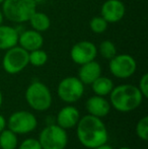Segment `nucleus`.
Wrapping results in <instances>:
<instances>
[{"mask_svg":"<svg viewBox=\"0 0 148 149\" xmlns=\"http://www.w3.org/2000/svg\"><path fill=\"white\" fill-rule=\"evenodd\" d=\"M18 145L17 135L11 130L0 132V148L1 149H16Z\"/></svg>","mask_w":148,"mask_h":149,"instance_id":"nucleus-19","label":"nucleus"},{"mask_svg":"<svg viewBox=\"0 0 148 149\" xmlns=\"http://www.w3.org/2000/svg\"><path fill=\"white\" fill-rule=\"evenodd\" d=\"M2 102H3V95H2V92H1V90H0V108H1V106H2Z\"/></svg>","mask_w":148,"mask_h":149,"instance_id":"nucleus-29","label":"nucleus"},{"mask_svg":"<svg viewBox=\"0 0 148 149\" xmlns=\"http://www.w3.org/2000/svg\"><path fill=\"white\" fill-rule=\"evenodd\" d=\"M26 100L33 110L45 112L52 104V94L46 84L41 81H34L26 90Z\"/></svg>","mask_w":148,"mask_h":149,"instance_id":"nucleus-4","label":"nucleus"},{"mask_svg":"<svg viewBox=\"0 0 148 149\" xmlns=\"http://www.w3.org/2000/svg\"><path fill=\"white\" fill-rule=\"evenodd\" d=\"M101 75V66L95 60L80 65V68L78 71V78L84 85H90Z\"/></svg>","mask_w":148,"mask_h":149,"instance_id":"nucleus-15","label":"nucleus"},{"mask_svg":"<svg viewBox=\"0 0 148 149\" xmlns=\"http://www.w3.org/2000/svg\"><path fill=\"white\" fill-rule=\"evenodd\" d=\"M119 149H132V148H130V147H127V146H124V147H121V148H119Z\"/></svg>","mask_w":148,"mask_h":149,"instance_id":"nucleus-30","label":"nucleus"},{"mask_svg":"<svg viewBox=\"0 0 148 149\" xmlns=\"http://www.w3.org/2000/svg\"><path fill=\"white\" fill-rule=\"evenodd\" d=\"M139 90L142 93L143 97L147 98L148 97V74L145 73L141 76L140 80H139Z\"/></svg>","mask_w":148,"mask_h":149,"instance_id":"nucleus-25","label":"nucleus"},{"mask_svg":"<svg viewBox=\"0 0 148 149\" xmlns=\"http://www.w3.org/2000/svg\"><path fill=\"white\" fill-rule=\"evenodd\" d=\"M17 44H19L20 47L28 52H32L38 49H42L44 45V38L42 33L32 29L19 33Z\"/></svg>","mask_w":148,"mask_h":149,"instance_id":"nucleus-13","label":"nucleus"},{"mask_svg":"<svg viewBox=\"0 0 148 149\" xmlns=\"http://www.w3.org/2000/svg\"><path fill=\"white\" fill-rule=\"evenodd\" d=\"M110 95V104L120 113H129L136 110L143 102V95L138 86L121 84L114 87Z\"/></svg>","mask_w":148,"mask_h":149,"instance_id":"nucleus-2","label":"nucleus"},{"mask_svg":"<svg viewBox=\"0 0 148 149\" xmlns=\"http://www.w3.org/2000/svg\"><path fill=\"white\" fill-rule=\"evenodd\" d=\"M136 134L141 140L146 141L148 139V117L144 116L137 122L136 125Z\"/></svg>","mask_w":148,"mask_h":149,"instance_id":"nucleus-23","label":"nucleus"},{"mask_svg":"<svg viewBox=\"0 0 148 149\" xmlns=\"http://www.w3.org/2000/svg\"><path fill=\"white\" fill-rule=\"evenodd\" d=\"M76 134L81 145L88 149L97 148L106 144L109 133L101 118L86 115L79 119L76 125Z\"/></svg>","mask_w":148,"mask_h":149,"instance_id":"nucleus-1","label":"nucleus"},{"mask_svg":"<svg viewBox=\"0 0 148 149\" xmlns=\"http://www.w3.org/2000/svg\"><path fill=\"white\" fill-rule=\"evenodd\" d=\"M109 69L115 77L126 79L136 72L137 63L136 60L129 54H117L110 60Z\"/></svg>","mask_w":148,"mask_h":149,"instance_id":"nucleus-9","label":"nucleus"},{"mask_svg":"<svg viewBox=\"0 0 148 149\" xmlns=\"http://www.w3.org/2000/svg\"><path fill=\"white\" fill-rule=\"evenodd\" d=\"M80 119L79 111L73 106H66L59 111L57 115V125L65 130H69L76 127Z\"/></svg>","mask_w":148,"mask_h":149,"instance_id":"nucleus-14","label":"nucleus"},{"mask_svg":"<svg viewBox=\"0 0 148 149\" xmlns=\"http://www.w3.org/2000/svg\"><path fill=\"white\" fill-rule=\"evenodd\" d=\"M28 22L31 24L33 30L39 31V33H44V31L49 30L51 26V19L44 12L36 11L31 16Z\"/></svg>","mask_w":148,"mask_h":149,"instance_id":"nucleus-18","label":"nucleus"},{"mask_svg":"<svg viewBox=\"0 0 148 149\" xmlns=\"http://www.w3.org/2000/svg\"><path fill=\"white\" fill-rule=\"evenodd\" d=\"M48 54L44 50L38 49L28 52V63L35 67H42L47 63Z\"/></svg>","mask_w":148,"mask_h":149,"instance_id":"nucleus-21","label":"nucleus"},{"mask_svg":"<svg viewBox=\"0 0 148 149\" xmlns=\"http://www.w3.org/2000/svg\"><path fill=\"white\" fill-rule=\"evenodd\" d=\"M19 33L15 28L0 24V50H8L18 43Z\"/></svg>","mask_w":148,"mask_h":149,"instance_id":"nucleus-16","label":"nucleus"},{"mask_svg":"<svg viewBox=\"0 0 148 149\" xmlns=\"http://www.w3.org/2000/svg\"><path fill=\"white\" fill-rule=\"evenodd\" d=\"M38 126V120L33 113L28 111H17L8 119V128L16 135L33 132Z\"/></svg>","mask_w":148,"mask_h":149,"instance_id":"nucleus-8","label":"nucleus"},{"mask_svg":"<svg viewBox=\"0 0 148 149\" xmlns=\"http://www.w3.org/2000/svg\"><path fill=\"white\" fill-rule=\"evenodd\" d=\"M36 11V0H4L2 2L4 17L14 24L28 22L31 16Z\"/></svg>","mask_w":148,"mask_h":149,"instance_id":"nucleus-3","label":"nucleus"},{"mask_svg":"<svg viewBox=\"0 0 148 149\" xmlns=\"http://www.w3.org/2000/svg\"><path fill=\"white\" fill-rule=\"evenodd\" d=\"M38 140L43 149H65L68 136L65 129L57 124H52L42 130Z\"/></svg>","mask_w":148,"mask_h":149,"instance_id":"nucleus-5","label":"nucleus"},{"mask_svg":"<svg viewBox=\"0 0 148 149\" xmlns=\"http://www.w3.org/2000/svg\"><path fill=\"white\" fill-rule=\"evenodd\" d=\"M4 0H0V4H2V2H3Z\"/></svg>","mask_w":148,"mask_h":149,"instance_id":"nucleus-31","label":"nucleus"},{"mask_svg":"<svg viewBox=\"0 0 148 149\" xmlns=\"http://www.w3.org/2000/svg\"><path fill=\"white\" fill-rule=\"evenodd\" d=\"M57 93L60 100L67 104L76 102L82 97L84 93V84L78 77L68 76L59 82Z\"/></svg>","mask_w":148,"mask_h":149,"instance_id":"nucleus-7","label":"nucleus"},{"mask_svg":"<svg viewBox=\"0 0 148 149\" xmlns=\"http://www.w3.org/2000/svg\"><path fill=\"white\" fill-rule=\"evenodd\" d=\"M93 149H114V148H113L112 146L108 145V144L106 143V144H103V145L99 146V147H97V148H93Z\"/></svg>","mask_w":148,"mask_h":149,"instance_id":"nucleus-27","label":"nucleus"},{"mask_svg":"<svg viewBox=\"0 0 148 149\" xmlns=\"http://www.w3.org/2000/svg\"><path fill=\"white\" fill-rule=\"evenodd\" d=\"M91 88L92 91L97 95L99 96H107L111 93V91L114 88V82L112 79L108 78L106 76H99L91 83Z\"/></svg>","mask_w":148,"mask_h":149,"instance_id":"nucleus-17","label":"nucleus"},{"mask_svg":"<svg viewBox=\"0 0 148 149\" xmlns=\"http://www.w3.org/2000/svg\"><path fill=\"white\" fill-rule=\"evenodd\" d=\"M126 13V6L121 0H107L101 8V16L108 24H115L122 20Z\"/></svg>","mask_w":148,"mask_h":149,"instance_id":"nucleus-11","label":"nucleus"},{"mask_svg":"<svg viewBox=\"0 0 148 149\" xmlns=\"http://www.w3.org/2000/svg\"><path fill=\"white\" fill-rule=\"evenodd\" d=\"M28 64V52L17 45L6 50L2 59V67L8 74L22 72Z\"/></svg>","mask_w":148,"mask_h":149,"instance_id":"nucleus-6","label":"nucleus"},{"mask_svg":"<svg viewBox=\"0 0 148 149\" xmlns=\"http://www.w3.org/2000/svg\"><path fill=\"white\" fill-rule=\"evenodd\" d=\"M3 19H4L3 12H2V10L0 9V24H2V22H3Z\"/></svg>","mask_w":148,"mask_h":149,"instance_id":"nucleus-28","label":"nucleus"},{"mask_svg":"<svg viewBox=\"0 0 148 149\" xmlns=\"http://www.w3.org/2000/svg\"><path fill=\"white\" fill-rule=\"evenodd\" d=\"M97 55V48L89 41H80L74 44L70 51V57L75 64L82 65L95 60Z\"/></svg>","mask_w":148,"mask_h":149,"instance_id":"nucleus-10","label":"nucleus"},{"mask_svg":"<svg viewBox=\"0 0 148 149\" xmlns=\"http://www.w3.org/2000/svg\"><path fill=\"white\" fill-rule=\"evenodd\" d=\"M85 108L88 115L97 117V118H104L109 115L111 111V104L106 100L105 96H99L95 94L86 100Z\"/></svg>","mask_w":148,"mask_h":149,"instance_id":"nucleus-12","label":"nucleus"},{"mask_svg":"<svg viewBox=\"0 0 148 149\" xmlns=\"http://www.w3.org/2000/svg\"><path fill=\"white\" fill-rule=\"evenodd\" d=\"M97 52H99L101 56L104 59L111 60L117 55V48L116 45L110 40H105L99 44V47L97 49Z\"/></svg>","mask_w":148,"mask_h":149,"instance_id":"nucleus-20","label":"nucleus"},{"mask_svg":"<svg viewBox=\"0 0 148 149\" xmlns=\"http://www.w3.org/2000/svg\"><path fill=\"white\" fill-rule=\"evenodd\" d=\"M108 22L103 16H94L89 22V28L94 33H103L108 30Z\"/></svg>","mask_w":148,"mask_h":149,"instance_id":"nucleus-22","label":"nucleus"},{"mask_svg":"<svg viewBox=\"0 0 148 149\" xmlns=\"http://www.w3.org/2000/svg\"><path fill=\"white\" fill-rule=\"evenodd\" d=\"M5 127H6V120L1 114H0V132L3 131V130L5 129Z\"/></svg>","mask_w":148,"mask_h":149,"instance_id":"nucleus-26","label":"nucleus"},{"mask_svg":"<svg viewBox=\"0 0 148 149\" xmlns=\"http://www.w3.org/2000/svg\"><path fill=\"white\" fill-rule=\"evenodd\" d=\"M18 149H43L39 140L35 138H28L24 140L18 146Z\"/></svg>","mask_w":148,"mask_h":149,"instance_id":"nucleus-24","label":"nucleus"}]
</instances>
